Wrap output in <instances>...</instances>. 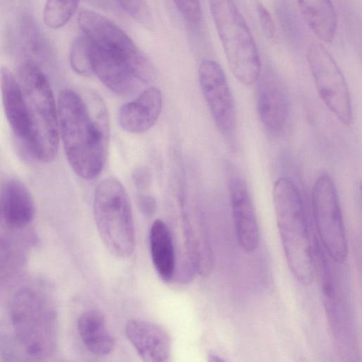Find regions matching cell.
I'll use <instances>...</instances> for the list:
<instances>
[{"instance_id":"52a82bcc","label":"cell","mask_w":362,"mask_h":362,"mask_svg":"<svg viewBox=\"0 0 362 362\" xmlns=\"http://www.w3.org/2000/svg\"><path fill=\"white\" fill-rule=\"evenodd\" d=\"M89 45L92 71L113 93L129 94L154 78L153 66L142 52L127 54Z\"/></svg>"},{"instance_id":"4fadbf2b","label":"cell","mask_w":362,"mask_h":362,"mask_svg":"<svg viewBox=\"0 0 362 362\" xmlns=\"http://www.w3.org/2000/svg\"><path fill=\"white\" fill-rule=\"evenodd\" d=\"M78 23L83 34L95 46L129 54L141 52L126 33L95 11H81L78 16Z\"/></svg>"},{"instance_id":"4316f807","label":"cell","mask_w":362,"mask_h":362,"mask_svg":"<svg viewBox=\"0 0 362 362\" xmlns=\"http://www.w3.org/2000/svg\"><path fill=\"white\" fill-rule=\"evenodd\" d=\"M132 178L134 186L139 190L147 189L151 180L149 169L147 167L139 166L134 169Z\"/></svg>"},{"instance_id":"e0dca14e","label":"cell","mask_w":362,"mask_h":362,"mask_svg":"<svg viewBox=\"0 0 362 362\" xmlns=\"http://www.w3.org/2000/svg\"><path fill=\"white\" fill-rule=\"evenodd\" d=\"M34 202L31 193L21 180L11 178L0 189V219L8 227L22 228L32 221Z\"/></svg>"},{"instance_id":"3957f363","label":"cell","mask_w":362,"mask_h":362,"mask_svg":"<svg viewBox=\"0 0 362 362\" xmlns=\"http://www.w3.org/2000/svg\"><path fill=\"white\" fill-rule=\"evenodd\" d=\"M18 81L30 124L28 151L38 160L51 162L57 154L59 132L57 104L49 82L42 71L31 62L20 66Z\"/></svg>"},{"instance_id":"8992f818","label":"cell","mask_w":362,"mask_h":362,"mask_svg":"<svg viewBox=\"0 0 362 362\" xmlns=\"http://www.w3.org/2000/svg\"><path fill=\"white\" fill-rule=\"evenodd\" d=\"M94 218L107 249L119 257L130 256L136 235L130 202L122 184L108 177L97 185L93 199Z\"/></svg>"},{"instance_id":"9a60e30c","label":"cell","mask_w":362,"mask_h":362,"mask_svg":"<svg viewBox=\"0 0 362 362\" xmlns=\"http://www.w3.org/2000/svg\"><path fill=\"white\" fill-rule=\"evenodd\" d=\"M0 91L8 123L28 151L30 129L24 97L18 79L6 66L0 68Z\"/></svg>"},{"instance_id":"7a4b0ae2","label":"cell","mask_w":362,"mask_h":362,"mask_svg":"<svg viewBox=\"0 0 362 362\" xmlns=\"http://www.w3.org/2000/svg\"><path fill=\"white\" fill-rule=\"evenodd\" d=\"M272 199L290 270L298 282L309 285L313 281L316 266L299 190L291 180L281 177L274 184Z\"/></svg>"},{"instance_id":"d4e9b609","label":"cell","mask_w":362,"mask_h":362,"mask_svg":"<svg viewBox=\"0 0 362 362\" xmlns=\"http://www.w3.org/2000/svg\"><path fill=\"white\" fill-rule=\"evenodd\" d=\"M182 16L192 23H197L202 18L199 0H173Z\"/></svg>"},{"instance_id":"277c9868","label":"cell","mask_w":362,"mask_h":362,"mask_svg":"<svg viewBox=\"0 0 362 362\" xmlns=\"http://www.w3.org/2000/svg\"><path fill=\"white\" fill-rule=\"evenodd\" d=\"M209 5L231 72L241 84H254L261 74V60L244 17L233 0H209Z\"/></svg>"},{"instance_id":"7c38bea8","label":"cell","mask_w":362,"mask_h":362,"mask_svg":"<svg viewBox=\"0 0 362 362\" xmlns=\"http://www.w3.org/2000/svg\"><path fill=\"white\" fill-rule=\"evenodd\" d=\"M229 191L238 242L245 251L253 252L259 245V232L247 184L240 177H233Z\"/></svg>"},{"instance_id":"30bf717a","label":"cell","mask_w":362,"mask_h":362,"mask_svg":"<svg viewBox=\"0 0 362 362\" xmlns=\"http://www.w3.org/2000/svg\"><path fill=\"white\" fill-rule=\"evenodd\" d=\"M199 81L218 130L226 137L230 138L235 129V109L223 69L214 60L204 59L199 67Z\"/></svg>"},{"instance_id":"5bb4252c","label":"cell","mask_w":362,"mask_h":362,"mask_svg":"<svg viewBox=\"0 0 362 362\" xmlns=\"http://www.w3.org/2000/svg\"><path fill=\"white\" fill-rule=\"evenodd\" d=\"M125 332L144 361L165 362L169 360L170 338L159 325L142 320H131L126 325Z\"/></svg>"},{"instance_id":"83f0119b","label":"cell","mask_w":362,"mask_h":362,"mask_svg":"<svg viewBox=\"0 0 362 362\" xmlns=\"http://www.w3.org/2000/svg\"><path fill=\"white\" fill-rule=\"evenodd\" d=\"M137 204L141 211L146 216H151L156 209V202L153 197L148 194H139Z\"/></svg>"},{"instance_id":"cb8c5ba5","label":"cell","mask_w":362,"mask_h":362,"mask_svg":"<svg viewBox=\"0 0 362 362\" xmlns=\"http://www.w3.org/2000/svg\"><path fill=\"white\" fill-rule=\"evenodd\" d=\"M132 18L147 28L152 27V18L146 0H115Z\"/></svg>"},{"instance_id":"8fae6325","label":"cell","mask_w":362,"mask_h":362,"mask_svg":"<svg viewBox=\"0 0 362 362\" xmlns=\"http://www.w3.org/2000/svg\"><path fill=\"white\" fill-rule=\"evenodd\" d=\"M257 88V112L264 127L279 134L285 127L289 111L286 90L276 74L270 69L260 74Z\"/></svg>"},{"instance_id":"2e32d148","label":"cell","mask_w":362,"mask_h":362,"mask_svg":"<svg viewBox=\"0 0 362 362\" xmlns=\"http://www.w3.org/2000/svg\"><path fill=\"white\" fill-rule=\"evenodd\" d=\"M162 104L160 90L155 87L148 88L135 100L120 107L117 115L118 123L127 132H144L152 127L158 120L161 112Z\"/></svg>"},{"instance_id":"7402d4cb","label":"cell","mask_w":362,"mask_h":362,"mask_svg":"<svg viewBox=\"0 0 362 362\" xmlns=\"http://www.w3.org/2000/svg\"><path fill=\"white\" fill-rule=\"evenodd\" d=\"M69 62L78 74L89 76L93 73L89 41L83 34L73 41L69 50Z\"/></svg>"},{"instance_id":"d6986e66","label":"cell","mask_w":362,"mask_h":362,"mask_svg":"<svg viewBox=\"0 0 362 362\" xmlns=\"http://www.w3.org/2000/svg\"><path fill=\"white\" fill-rule=\"evenodd\" d=\"M77 327L83 343L92 354L103 356L113 351L114 338L99 312L90 310L82 313L78 319Z\"/></svg>"},{"instance_id":"44dd1931","label":"cell","mask_w":362,"mask_h":362,"mask_svg":"<svg viewBox=\"0 0 362 362\" xmlns=\"http://www.w3.org/2000/svg\"><path fill=\"white\" fill-rule=\"evenodd\" d=\"M79 0H47L43 11L45 23L49 28L65 25L74 15Z\"/></svg>"},{"instance_id":"9c48e42d","label":"cell","mask_w":362,"mask_h":362,"mask_svg":"<svg viewBox=\"0 0 362 362\" xmlns=\"http://www.w3.org/2000/svg\"><path fill=\"white\" fill-rule=\"evenodd\" d=\"M307 60L317 93L325 105L346 125L353 122L351 100L337 63L320 42L310 45Z\"/></svg>"},{"instance_id":"5b68a950","label":"cell","mask_w":362,"mask_h":362,"mask_svg":"<svg viewBox=\"0 0 362 362\" xmlns=\"http://www.w3.org/2000/svg\"><path fill=\"white\" fill-rule=\"evenodd\" d=\"M10 318L16 339L28 355H51L57 341V313L44 293L30 287L19 290L11 300Z\"/></svg>"},{"instance_id":"603a6c76","label":"cell","mask_w":362,"mask_h":362,"mask_svg":"<svg viewBox=\"0 0 362 362\" xmlns=\"http://www.w3.org/2000/svg\"><path fill=\"white\" fill-rule=\"evenodd\" d=\"M9 240L0 238V277L16 272L22 262L21 255Z\"/></svg>"},{"instance_id":"6da1fadb","label":"cell","mask_w":362,"mask_h":362,"mask_svg":"<svg viewBox=\"0 0 362 362\" xmlns=\"http://www.w3.org/2000/svg\"><path fill=\"white\" fill-rule=\"evenodd\" d=\"M59 132L69 165L79 177L91 180L101 172L108 136L105 106L98 96L90 105L74 90H61L57 100Z\"/></svg>"},{"instance_id":"ba28073f","label":"cell","mask_w":362,"mask_h":362,"mask_svg":"<svg viewBox=\"0 0 362 362\" xmlns=\"http://www.w3.org/2000/svg\"><path fill=\"white\" fill-rule=\"evenodd\" d=\"M313 218L324 251L337 263L345 261L348 246L339 197L327 173L315 180L312 192Z\"/></svg>"},{"instance_id":"484cf974","label":"cell","mask_w":362,"mask_h":362,"mask_svg":"<svg viewBox=\"0 0 362 362\" xmlns=\"http://www.w3.org/2000/svg\"><path fill=\"white\" fill-rule=\"evenodd\" d=\"M256 11L260 27L264 35L268 39H272L275 36L276 27L269 10L262 4L257 3Z\"/></svg>"},{"instance_id":"ac0fdd59","label":"cell","mask_w":362,"mask_h":362,"mask_svg":"<svg viewBox=\"0 0 362 362\" xmlns=\"http://www.w3.org/2000/svg\"><path fill=\"white\" fill-rule=\"evenodd\" d=\"M301 15L314 35L332 42L337 28V15L332 0H296Z\"/></svg>"},{"instance_id":"ffe728a7","label":"cell","mask_w":362,"mask_h":362,"mask_svg":"<svg viewBox=\"0 0 362 362\" xmlns=\"http://www.w3.org/2000/svg\"><path fill=\"white\" fill-rule=\"evenodd\" d=\"M151 259L155 269L161 279H172L175 268L173 242L168 226L160 219L151 225L149 233Z\"/></svg>"}]
</instances>
